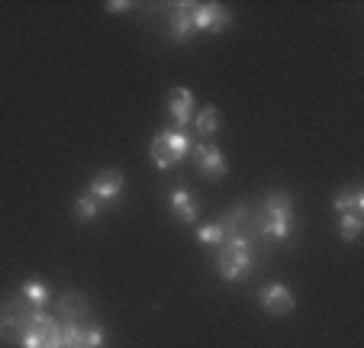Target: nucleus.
<instances>
[{"label":"nucleus","mask_w":364,"mask_h":348,"mask_svg":"<svg viewBox=\"0 0 364 348\" xmlns=\"http://www.w3.org/2000/svg\"><path fill=\"white\" fill-rule=\"evenodd\" d=\"M258 232L274 242H287L294 236V197L287 191H271L258 213Z\"/></svg>","instance_id":"f257e3e1"},{"label":"nucleus","mask_w":364,"mask_h":348,"mask_svg":"<svg viewBox=\"0 0 364 348\" xmlns=\"http://www.w3.org/2000/svg\"><path fill=\"white\" fill-rule=\"evenodd\" d=\"M255 265V252H252V239L245 232H235L226 236L223 246L216 248V268H220V278L235 284V280H245L248 271Z\"/></svg>","instance_id":"f03ea898"},{"label":"nucleus","mask_w":364,"mask_h":348,"mask_svg":"<svg viewBox=\"0 0 364 348\" xmlns=\"http://www.w3.org/2000/svg\"><path fill=\"white\" fill-rule=\"evenodd\" d=\"M20 348H65V322L48 310H33Z\"/></svg>","instance_id":"7ed1b4c3"},{"label":"nucleus","mask_w":364,"mask_h":348,"mask_svg":"<svg viewBox=\"0 0 364 348\" xmlns=\"http://www.w3.org/2000/svg\"><path fill=\"white\" fill-rule=\"evenodd\" d=\"M191 136H187V130H161L159 136L151 139V149H149V158L155 168L168 171L174 168L178 162H184L187 155H191Z\"/></svg>","instance_id":"20e7f679"},{"label":"nucleus","mask_w":364,"mask_h":348,"mask_svg":"<svg viewBox=\"0 0 364 348\" xmlns=\"http://www.w3.org/2000/svg\"><path fill=\"white\" fill-rule=\"evenodd\" d=\"M29 320H33V307H29L23 297L0 300V342H7V345H20Z\"/></svg>","instance_id":"39448f33"},{"label":"nucleus","mask_w":364,"mask_h":348,"mask_svg":"<svg viewBox=\"0 0 364 348\" xmlns=\"http://www.w3.org/2000/svg\"><path fill=\"white\" fill-rule=\"evenodd\" d=\"M191 158H193V164H197L200 174L210 178V181H220V178H226L229 174L226 155H223L213 142H193L191 145Z\"/></svg>","instance_id":"423d86ee"},{"label":"nucleus","mask_w":364,"mask_h":348,"mask_svg":"<svg viewBox=\"0 0 364 348\" xmlns=\"http://www.w3.org/2000/svg\"><path fill=\"white\" fill-rule=\"evenodd\" d=\"M232 16L223 4H191V26L197 33H223Z\"/></svg>","instance_id":"0eeeda50"},{"label":"nucleus","mask_w":364,"mask_h":348,"mask_svg":"<svg viewBox=\"0 0 364 348\" xmlns=\"http://www.w3.org/2000/svg\"><path fill=\"white\" fill-rule=\"evenodd\" d=\"M123 171L119 168H103L100 174H94L90 178V187H87V197H94L97 204H113V200H119V194H123Z\"/></svg>","instance_id":"6e6552de"},{"label":"nucleus","mask_w":364,"mask_h":348,"mask_svg":"<svg viewBox=\"0 0 364 348\" xmlns=\"http://www.w3.org/2000/svg\"><path fill=\"white\" fill-rule=\"evenodd\" d=\"M258 303H262V310L271 313V316H287V313H294V307H296L294 290H290L287 284H277V280L268 284V287H262Z\"/></svg>","instance_id":"1a4fd4ad"},{"label":"nucleus","mask_w":364,"mask_h":348,"mask_svg":"<svg viewBox=\"0 0 364 348\" xmlns=\"http://www.w3.org/2000/svg\"><path fill=\"white\" fill-rule=\"evenodd\" d=\"M87 313H90V303H87V297L77 294V290H65V294L55 300V316L65 322V326L84 322Z\"/></svg>","instance_id":"9d476101"},{"label":"nucleus","mask_w":364,"mask_h":348,"mask_svg":"<svg viewBox=\"0 0 364 348\" xmlns=\"http://www.w3.org/2000/svg\"><path fill=\"white\" fill-rule=\"evenodd\" d=\"M168 210H171V216L184 226H191L193 219L200 216V206H197V200H193V194L187 191V187H174L171 197H168Z\"/></svg>","instance_id":"9b49d317"},{"label":"nucleus","mask_w":364,"mask_h":348,"mask_svg":"<svg viewBox=\"0 0 364 348\" xmlns=\"http://www.w3.org/2000/svg\"><path fill=\"white\" fill-rule=\"evenodd\" d=\"M168 113H171V120L184 130L187 123L193 120V94L187 88H174L171 97H168Z\"/></svg>","instance_id":"f8f14e48"},{"label":"nucleus","mask_w":364,"mask_h":348,"mask_svg":"<svg viewBox=\"0 0 364 348\" xmlns=\"http://www.w3.org/2000/svg\"><path fill=\"white\" fill-rule=\"evenodd\" d=\"M332 206H336V213H355V216H361L364 213V187H358V184L342 187V191L332 197Z\"/></svg>","instance_id":"ddd939ff"},{"label":"nucleus","mask_w":364,"mask_h":348,"mask_svg":"<svg viewBox=\"0 0 364 348\" xmlns=\"http://www.w3.org/2000/svg\"><path fill=\"white\" fill-rule=\"evenodd\" d=\"M168 29H171L174 42H187L193 33L191 26V4H174V14L168 16Z\"/></svg>","instance_id":"4468645a"},{"label":"nucleus","mask_w":364,"mask_h":348,"mask_svg":"<svg viewBox=\"0 0 364 348\" xmlns=\"http://www.w3.org/2000/svg\"><path fill=\"white\" fill-rule=\"evenodd\" d=\"M191 123H193V130H197L200 139H210L216 130H220V123H223V120H220V107H210V103H206L203 110H193Z\"/></svg>","instance_id":"2eb2a0df"},{"label":"nucleus","mask_w":364,"mask_h":348,"mask_svg":"<svg viewBox=\"0 0 364 348\" xmlns=\"http://www.w3.org/2000/svg\"><path fill=\"white\" fill-rule=\"evenodd\" d=\"M20 297L29 303L33 310H46V303L52 300V294H48V287L42 284V280H26V284L20 287Z\"/></svg>","instance_id":"dca6fc26"},{"label":"nucleus","mask_w":364,"mask_h":348,"mask_svg":"<svg viewBox=\"0 0 364 348\" xmlns=\"http://www.w3.org/2000/svg\"><path fill=\"white\" fill-rule=\"evenodd\" d=\"M364 229V219L355 216V213H338V236H342L345 242H355L358 236H361Z\"/></svg>","instance_id":"f3484780"},{"label":"nucleus","mask_w":364,"mask_h":348,"mask_svg":"<svg viewBox=\"0 0 364 348\" xmlns=\"http://www.w3.org/2000/svg\"><path fill=\"white\" fill-rule=\"evenodd\" d=\"M107 345V332L97 322H81V348H103Z\"/></svg>","instance_id":"a211bd4d"},{"label":"nucleus","mask_w":364,"mask_h":348,"mask_svg":"<svg viewBox=\"0 0 364 348\" xmlns=\"http://www.w3.org/2000/svg\"><path fill=\"white\" fill-rule=\"evenodd\" d=\"M75 216H77V223H94V219L100 216V204L84 194V197L75 200Z\"/></svg>","instance_id":"6ab92c4d"},{"label":"nucleus","mask_w":364,"mask_h":348,"mask_svg":"<svg viewBox=\"0 0 364 348\" xmlns=\"http://www.w3.org/2000/svg\"><path fill=\"white\" fill-rule=\"evenodd\" d=\"M197 239L203 242V246H210V248H220L223 239H226V232H223L220 223H210V226H200L197 229Z\"/></svg>","instance_id":"aec40b11"},{"label":"nucleus","mask_w":364,"mask_h":348,"mask_svg":"<svg viewBox=\"0 0 364 348\" xmlns=\"http://www.w3.org/2000/svg\"><path fill=\"white\" fill-rule=\"evenodd\" d=\"M132 4H126V0H117V4H107V14H123V10H129Z\"/></svg>","instance_id":"412c9836"}]
</instances>
